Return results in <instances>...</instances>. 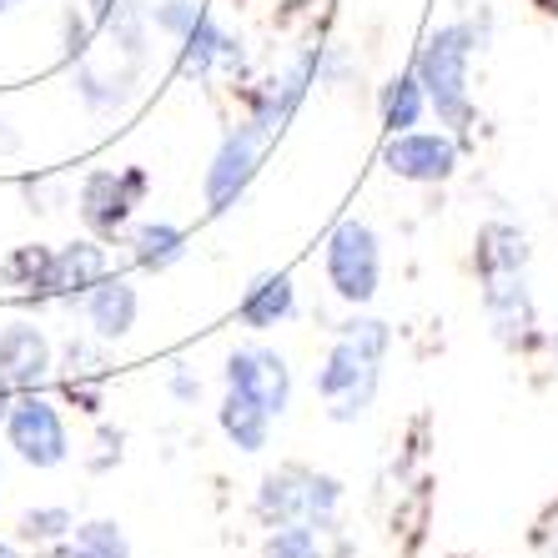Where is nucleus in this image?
I'll return each mask as SVG.
<instances>
[{"instance_id":"obj_1","label":"nucleus","mask_w":558,"mask_h":558,"mask_svg":"<svg viewBox=\"0 0 558 558\" xmlns=\"http://www.w3.org/2000/svg\"><path fill=\"white\" fill-rule=\"evenodd\" d=\"M488 36H494V15L468 11V15L442 21L438 31H428L413 56V71L423 81V92H428V111L438 117V126L458 131V136H468V131L478 126L473 65L488 51Z\"/></svg>"},{"instance_id":"obj_2","label":"nucleus","mask_w":558,"mask_h":558,"mask_svg":"<svg viewBox=\"0 0 558 558\" xmlns=\"http://www.w3.org/2000/svg\"><path fill=\"white\" fill-rule=\"evenodd\" d=\"M388 352H392V327L383 317L357 312L352 323L338 327V338H332L323 367H317V398L327 403L332 423H357L373 408L377 388H383Z\"/></svg>"},{"instance_id":"obj_3","label":"nucleus","mask_w":558,"mask_h":558,"mask_svg":"<svg viewBox=\"0 0 558 558\" xmlns=\"http://www.w3.org/2000/svg\"><path fill=\"white\" fill-rule=\"evenodd\" d=\"M478 282V307L488 323V338L513 357H533L544 352V312H538V292H533V267H508V272H483Z\"/></svg>"},{"instance_id":"obj_4","label":"nucleus","mask_w":558,"mask_h":558,"mask_svg":"<svg viewBox=\"0 0 558 558\" xmlns=\"http://www.w3.org/2000/svg\"><path fill=\"white\" fill-rule=\"evenodd\" d=\"M257 513L272 529H332L342 513V483L332 473H317L307 463H282L277 473H267L257 488Z\"/></svg>"},{"instance_id":"obj_5","label":"nucleus","mask_w":558,"mask_h":558,"mask_svg":"<svg viewBox=\"0 0 558 558\" xmlns=\"http://www.w3.org/2000/svg\"><path fill=\"white\" fill-rule=\"evenodd\" d=\"M323 272L338 302H348L352 312L373 307L377 287H383V236L357 217L338 221L323 247Z\"/></svg>"},{"instance_id":"obj_6","label":"nucleus","mask_w":558,"mask_h":558,"mask_svg":"<svg viewBox=\"0 0 558 558\" xmlns=\"http://www.w3.org/2000/svg\"><path fill=\"white\" fill-rule=\"evenodd\" d=\"M383 167L408 186H442V182H453L458 167H463V136L448 126L398 131L383 146Z\"/></svg>"},{"instance_id":"obj_7","label":"nucleus","mask_w":558,"mask_h":558,"mask_svg":"<svg viewBox=\"0 0 558 558\" xmlns=\"http://www.w3.org/2000/svg\"><path fill=\"white\" fill-rule=\"evenodd\" d=\"M267 142H272V131H262L252 117L236 131H227V142L217 146V156H211V167H207V207L211 211H227L236 196L252 186L262 156H267Z\"/></svg>"},{"instance_id":"obj_8","label":"nucleus","mask_w":558,"mask_h":558,"mask_svg":"<svg viewBox=\"0 0 558 558\" xmlns=\"http://www.w3.org/2000/svg\"><path fill=\"white\" fill-rule=\"evenodd\" d=\"M227 388L257 398L272 417H282L292 408V367L282 352L272 348H236L227 357Z\"/></svg>"},{"instance_id":"obj_9","label":"nucleus","mask_w":558,"mask_h":558,"mask_svg":"<svg viewBox=\"0 0 558 558\" xmlns=\"http://www.w3.org/2000/svg\"><path fill=\"white\" fill-rule=\"evenodd\" d=\"M5 433H11V448L26 458L31 468H56L65 453H71L61 413H56L51 403H40V398H21V403H11Z\"/></svg>"},{"instance_id":"obj_10","label":"nucleus","mask_w":558,"mask_h":558,"mask_svg":"<svg viewBox=\"0 0 558 558\" xmlns=\"http://www.w3.org/2000/svg\"><path fill=\"white\" fill-rule=\"evenodd\" d=\"M136 196H142V177H136V171H131V177L96 171V177H86V186H81V217L101 236H117L121 227H126L131 207H136Z\"/></svg>"},{"instance_id":"obj_11","label":"nucleus","mask_w":558,"mask_h":558,"mask_svg":"<svg viewBox=\"0 0 558 558\" xmlns=\"http://www.w3.org/2000/svg\"><path fill=\"white\" fill-rule=\"evenodd\" d=\"M0 373L11 377V388H36L51 373V342L31 323H15L0 332Z\"/></svg>"},{"instance_id":"obj_12","label":"nucleus","mask_w":558,"mask_h":558,"mask_svg":"<svg viewBox=\"0 0 558 558\" xmlns=\"http://www.w3.org/2000/svg\"><path fill=\"white\" fill-rule=\"evenodd\" d=\"M298 312V287L287 272H267L247 287V298L236 302V323L252 327V332H267V327L287 323Z\"/></svg>"},{"instance_id":"obj_13","label":"nucleus","mask_w":558,"mask_h":558,"mask_svg":"<svg viewBox=\"0 0 558 558\" xmlns=\"http://www.w3.org/2000/svg\"><path fill=\"white\" fill-rule=\"evenodd\" d=\"M106 277V252L96 242H71L51 257V277H46V298H81Z\"/></svg>"},{"instance_id":"obj_14","label":"nucleus","mask_w":558,"mask_h":558,"mask_svg":"<svg viewBox=\"0 0 558 558\" xmlns=\"http://www.w3.org/2000/svg\"><path fill=\"white\" fill-rule=\"evenodd\" d=\"M377 117H383V131H388V136L413 131V126H423V121L433 117V111H428V92H423V81H417L413 65H408V71H398V76L377 92Z\"/></svg>"},{"instance_id":"obj_15","label":"nucleus","mask_w":558,"mask_h":558,"mask_svg":"<svg viewBox=\"0 0 558 558\" xmlns=\"http://www.w3.org/2000/svg\"><path fill=\"white\" fill-rule=\"evenodd\" d=\"M86 317H92V327L101 332L106 342L126 338L131 327H136V287L121 282V277H101V282L92 287Z\"/></svg>"},{"instance_id":"obj_16","label":"nucleus","mask_w":558,"mask_h":558,"mask_svg":"<svg viewBox=\"0 0 558 558\" xmlns=\"http://www.w3.org/2000/svg\"><path fill=\"white\" fill-rule=\"evenodd\" d=\"M272 423H277V417L267 413L257 398L227 388V398H221V433H227L242 453H262V448H267V438H272Z\"/></svg>"},{"instance_id":"obj_17","label":"nucleus","mask_w":558,"mask_h":558,"mask_svg":"<svg viewBox=\"0 0 558 558\" xmlns=\"http://www.w3.org/2000/svg\"><path fill=\"white\" fill-rule=\"evenodd\" d=\"M217 61H236V40L227 36V31H217L207 15H202V21L186 31V71L207 76Z\"/></svg>"},{"instance_id":"obj_18","label":"nucleus","mask_w":558,"mask_h":558,"mask_svg":"<svg viewBox=\"0 0 558 558\" xmlns=\"http://www.w3.org/2000/svg\"><path fill=\"white\" fill-rule=\"evenodd\" d=\"M182 242H186L182 227H171V221H151V227L136 232V262L161 272V267H171V262L182 257Z\"/></svg>"},{"instance_id":"obj_19","label":"nucleus","mask_w":558,"mask_h":558,"mask_svg":"<svg viewBox=\"0 0 558 558\" xmlns=\"http://www.w3.org/2000/svg\"><path fill=\"white\" fill-rule=\"evenodd\" d=\"M262 558H327L323 548V529H307V523H292V529H277L262 548Z\"/></svg>"},{"instance_id":"obj_20","label":"nucleus","mask_w":558,"mask_h":558,"mask_svg":"<svg viewBox=\"0 0 558 558\" xmlns=\"http://www.w3.org/2000/svg\"><path fill=\"white\" fill-rule=\"evenodd\" d=\"M51 257L56 252H46V247H21L11 262H5V282H15V287H26V292H36V298H46Z\"/></svg>"},{"instance_id":"obj_21","label":"nucleus","mask_w":558,"mask_h":558,"mask_svg":"<svg viewBox=\"0 0 558 558\" xmlns=\"http://www.w3.org/2000/svg\"><path fill=\"white\" fill-rule=\"evenodd\" d=\"M71 548H76V558H131L117 523H86V529H76Z\"/></svg>"},{"instance_id":"obj_22","label":"nucleus","mask_w":558,"mask_h":558,"mask_svg":"<svg viewBox=\"0 0 558 558\" xmlns=\"http://www.w3.org/2000/svg\"><path fill=\"white\" fill-rule=\"evenodd\" d=\"M65 529H71V513H65V508H40V513L21 519V538H36V544H51Z\"/></svg>"},{"instance_id":"obj_23","label":"nucleus","mask_w":558,"mask_h":558,"mask_svg":"<svg viewBox=\"0 0 558 558\" xmlns=\"http://www.w3.org/2000/svg\"><path fill=\"white\" fill-rule=\"evenodd\" d=\"M156 21H161L167 31H177V36H186V31L202 21V11H196V5H186V0H171V5H161V11H156Z\"/></svg>"},{"instance_id":"obj_24","label":"nucleus","mask_w":558,"mask_h":558,"mask_svg":"<svg viewBox=\"0 0 558 558\" xmlns=\"http://www.w3.org/2000/svg\"><path fill=\"white\" fill-rule=\"evenodd\" d=\"M533 548H538L544 558H558V504L538 519V529H533Z\"/></svg>"},{"instance_id":"obj_25","label":"nucleus","mask_w":558,"mask_h":558,"mask_svg":"<svg viewBox=\"0 0 558 558\" xmlns=\"http://www.w3.org/2000/svg\"><path fill=\"white\" fill-rule=\"evenodd\" d=\"M5 417H11V377L0 373V423H5Z\"/></svg>"},{"instance_id":"obj_26","label":"nucleus","mask_w":558,"mask_h":558,"mask_svg":"<svg viewBox=\"0 0 558 558\" xmlns=\"http://www.w3.org/2000/svg\"><path fill=\"white\" fill-rule=\"evenodd\" d=\"M544 352H548V357H554V363H558V327H548V338H544Z\"/></svg>"},{"instance_id":"obj_27","label":"nucleus","mask_w":558,"mask_h":558,"mask_svg":"<svg viewBox=\"0 0 558 558\" xmlns=\"http://www.w3.org/2000/svg\"><path fill=\"white\" fill-rule=\"evenodd\" d=\"M0 558H21V554H15V548H11V544H0Z\"/></svg>"},{"instance_id":"obj_28","label":"nucleus","mask_w":558,"mask_h":558,"mask_svg":"<svg viewBox=\"0 0 558 558\" xmlns=\"http://www.w3.org/2000/svg\"><path fill=\"white\" fill-rule=\"evenodd\" d=\"M15 5H21V0H0V15H5V11H15Z\"/></svg>"}]
</instances>
